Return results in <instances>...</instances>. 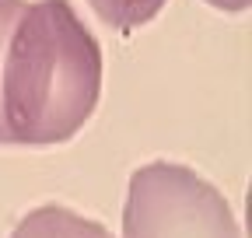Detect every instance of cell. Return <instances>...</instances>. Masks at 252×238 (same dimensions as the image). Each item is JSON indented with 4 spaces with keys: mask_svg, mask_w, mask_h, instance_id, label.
Wrapping results in <instances>:
<instances>
[{
    "mask_svg": "<svg viewBox=\"0 0 252 238\" xmlns=\"http://www.w3.org/2000/svg\"><path fill=\"white\" fill-rule=\"evenodd\" d=\"M102 95V46L70 0L25 4L4 53L0 112L7 144H67Z\"/></svg>",
    "mask_w": 252,
    "mask_h": 238,
    "instance_id": "6da1fadb",
    "label": "cell"
},
{
    "mask_svg": "<svg viewBox=\"0 0 252 238\" xmlns=\"http://www.w3.org/2000/svg\"><path fill=\"white\" fill-rule=\"evenodd\" d=\"M123 238H242V228L214 182L186 165L151 161L130 175Z\"/></svg>",
    "mask_w": 252,
    "mask_h": 238,
    "instance_id": "7a4b0ae2",
    "label": "cell"
},
{
    "mask_svg": "<svg viewBox=\"0 0 252 238\" xmlns=\"http://www.w3.org/2000/svg\"><path fill=\"white\" fill-rule=\"evenodd\" d=\"M11 238H116L105 224L91 221L70 207H56V203H46V207H35V210H28Z\"/></svg>",
    "mask_w": 252,
    "mask_h": 238,
    "instance_id": "3957f363",
    "label": "cell"
},
{
    "mask_svg": "<svg viewBox=\"0 0 252 238\" xmlns=\"http://www.w3.org/2000/svg\"><path fill=\"white\" fill-rule=\"evenodd\" d=\"M88 4L105 25L119 28V32H130V28H140L161 14L165 0H88Z\"/></svg>",
    "mask_w": 252,
    "mask_h": 238,
    "instance_id": "277c9868",
    "label": "cell"
},
{
    "mask_svg": "<svg viewBox=\"0 0 252 238\" xmlns=\"http://www.w3.org/2000/svg\"><path fill=\"white\" fill-rule=\"evenodd\" d=\"M25 7V0H0V70H4V53H7V39H11V28L18 21ZM0 144H7V130H4V112H0Z\"/></svg>",
    "mask_w": 252,
    "mask_h": 238,
    "instance_id": "5b68a950",
    "label": "cell"
},
{
    "mask_svg": "<svg viewBox=\"0 0 252 238\" xmlns=\"http://www.w3.org/2000/svg\"><path fill=\"white\" fill-rule=\"evenodd\" d=\"M210 7H217V11H228V14H238V11H249V4L252 0H207Z\"/></svg>",
    "mask_w": 252,
    "mask_h": 238,
    "instance_id": "8992f818",
    "label": "cell"
}]
</instances>
